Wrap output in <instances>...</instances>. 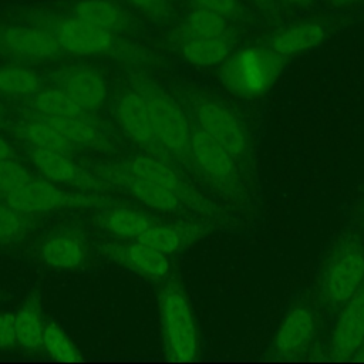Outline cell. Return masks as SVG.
Returning a JSON list of instances; mask_svg holds the SVG:
<instances>
[{
	"label": "cell",
	"mask_w": 364,
	"mask_h": 364,
	"mask_svg": "<svg viewBox=\"0 0 364 364\" xmlns=\"http://www.w3.org/2000/svg\"><path fill=\"white\" fill-rule=\"evenodd\" d=\"M0 50L28 61H46L64 53L47 28L9 26L0 30Z\"/></svg>",
	"instance_id": "cell-18"
},
{
	"label": "cell",
	"mask_w": 364,
	"mask_h": 364,
	"mask_svg": "<svg viewBox=\"0 0 364 364\" xmlns=\"http://www.w3.org/2000/svg\"><path fill=\"white\" fill-rule=\"evenodd\" d=\"M333 4H337V6H347V4H351V3H357L358 0H330Z\"/></svg>",
	"instance_id": "cell-38"
},
{
	"label": "cell",
	"mask_w": 364,
	"mask_h": 364,
	"mask_svg": "<svg viewBox=\"0 0 364 364\" xmlns=\"http://www.w3.org/2000/svg\"><path fill=\"white\" fill-rule=\"evenodd\" d=\"M280 1L287 3V4H293V6H303V4H307L311 0H280Z\"/></svg>",
	"instance_id": "cell-37"
},
{
	"label": "cell",
	"mask_w": 364,
	"mask_h": 364,
	"mask_svg": "<svg viewBox=\"0 0 364 364\" xmlns=\"http://www.w3.org/2000/svg\"><path fill=\"white\" fill-rule=\"evenodd\" d=\"M27 107L31 114L41 117H70V118H84L97 121L94 114L82 109L74 100H71L58 87L41 88L36 94L27 97Z\"/></svg>",
	"instance_id": "cell-25"
},
{
	"label": "cell",
	"mask_w": 364,
	"mask_h": 364,
	"mask_svg": "<svg viewBox=\"0 0 364 364\" xmlns=\"http://www.w3.org/2000/svg\"><path fill=\"white\" fill-rule=\"evenodd\" d=\"M114 117L128 141H131L142 152L171 164L155 135L148 105L136 90L129 87L117 97L114 102Z\"/></svg>",
	"instance_id": "cell-11"
},
{
	"label": "cell",
	"mask_w": 364,
	"mask_h": 364,
	"mask_svg": "<svg viewBox=\"0 0 364 364\" xmlns=\"http://www.w3.org/2000/svg\"><path fill=\"white\" fill-rule=\"evenodd\" d=\"M13 316L17 346L26 351H38L43 346L46 327L38 299L34 296L27 299Z\"/></svg>",
	"instance_id": "cell-26"
},
{
	"label": "cell",
	"mask_w": 364,
	"mask_h": 364,
	"mask_svg": "<svg viewBox=\"0 0 364 364\" xmlns=\"http://www.w3.org/2000/svg\"><path fill=\"white\" fill-rule=\"evenodd\" d=\"M53 84L90 114L97 112L108 95L105 77L92 67H68L60 70L53 75Z\"/></svg>",
	"instance_id": "cell-17"
},
{
	"label": "cell",
	"mask_w": 364,
	"mask_h": 364,
	"mask_svg": "<svg viewBox=\"0 0 364 364\" xmlns=\"http://www.w3.org/2000/svg\"><path fill=\"white\" fill-rule=\"evenodd\" d=\"M1 159H18V154L11 142L0 135V161Z\"/></svg>",
	"instance_id": "cell-36"
},
{
	"label": "cell",
	"mask_w": 364,
	"mask_h": 364,
	"mask_svg": "<svg viewBox=\"0 0 364 364\" xmlns=\"http://www.w3.org/2000/svg\"><path fill=\"white\" fill-rule=\"evenodd\" d=\"M34 115V114H31ZM63 132L73 144L102 152H115L117 144L98 121L70 117H41L34 115Z\"/></svg>",
	"instance_id": "cell-20"
},
{
	"label": "cell",
	"mask_w": 364,
	"mask_h": 364,
	"mask_svg": "<svg viewBox=\"0 0 364 364\" xmlns=\"http://www.w3.org/2000/svg\"><path fill=\"white\" fill-rule=\"evenodd\" d=\"M47 30L57 38L61 50L73 55H112L135 64L144 63L148 58L144 50L134 44L119 41L115 33L90 24L74 16L57 21Z\"/></svg>",
	"instance_id": "cell-8"
},
{
	"label": "cell",
	"mask_w": 364,
	"mask_h": 364,
	"mask_svg": "<svg viewBox=\"0 0 364 364\" xmlns=\"http://www.w3.org/2000/svg\"><path fill=\"white\" fill-rule=\"evenodd\" d=\"M73 14L112 33L125 31L129 26L128 14L111 0H78L73 7Z\"/></svg>",
	"instance_id": "cell-27"
},
{
	"label": "cell",
	"mask_w": 364,
	"mask_h": 364,
	"mask_svg": "<svg viewBox=\"0 0 364 364\" xmlns=\"http://www.w3.org/2000/svg\"><path fill=\"white\" fill-rule=\"evenodd\" d=\"M191 164L195 181L208 186L228 205L246 209L252 203V179L237 161L192 122Z\"/></svg>",
	"instance_id": "cell-3"
},
{
	"label": "cell",
	"mask_w": 364,
	"mask_h": 364,
	"mask_svg": "<svg viewBox=\"0 0 364 364\" xmlns=\"http://www.w3.org/2000/svg\"><path fill=\"white\" fill-rule=\"evenodd\" d=\"M17 346L13 313H0V350Z\"/></svg>",
	"instance_id": "cell-35"
},
{
	"label": "cell",
	"mask_w": 364,
	"mask_h": 364,
	"mask_svg": "<svg viewBox=\"0 0 364 364\" xmlns=\"http://www.w3.org/2000/svg\"><path fill=\"white\" fill-rule=\"evenodd\" d=\"M119 164L139 176L149 179L172 192L191 209L196 218L216 220L228 218L226 209L219 202L203 193L192 182V179L171 164L142 151L121 159Z\"/></svg>",
	"instance_id": "cell-7"
},
{
	"label": "cell",
	"mask_w": 364,
	"mask_h": 364,
	"mask_svg": "<svg viewBox=\"0 0 364 364\" xmlns=\"http://www.w3.org/2000/svg\"><path fill=\"white\" fill-rule=\"evenodd\" d=\"M193 4L215 11L228 20L239 17L242 10L239 0H193Z\"/></svg>",
	"instance_id": "cell-33"
},
{
	"label": "cell",
	"mask_w": 364,
	"mask_h": 364,
	"mask_svg": "<svg viewBox=\"0 0 364 364\" xmlns=\"http://www.w3.org/2000/svg\"><path fill=\"white\" fill-rule=\"evenodd\" d=\"M286 63L287 57L267 44L245 46L233 50L220 64L219 82L235 97L257 98L276 84Z\"/></svg>",
	"instance_id": "cell-5"
},
{
	"label": "cell",
	"mask_w": 364,
	"mask_h": 364,
	"mask_svg": "<svg viewBox=\"0 0 364 364\" xmlns=\"http://www.w3.org/2000/svg\"><path fill=\"white\" fill-rule=\"evenodd\" d=\"M327 34L323 23L316 20H304L290 24L269 37L266 44L276 53L290 57L320 46Z\"/></svg>",
	"instance_id": "cell-21"
},
{
	"label": "cell",
	"mask_w": 364,
	"mask_h": 364,
	"mask_svg": "<svg viewBox=\"0 0 364 364\" xmlns=\"http://www.w3.org/2000/svg\"><path fill=\"white\" fill-rule=\"evenodd\" d=\"M98 252L109 262L151 280L164 282L171 274L166 255L138 239H119L98 245Z\"/></svg>",
	"instance_id": "cell-14"
},
{
	"label": "cell",
	"mask_w": 364,
	"mask_h": 364,
	"mask_svg": "<svg viewBox=\"0 0 364 364\" xmlns=\"http://www.w3.org/2000/svg\"><path fill=\"white\" fill-rule=\"evenodd\" d=\"M31 172L18 162V159H1L0 161V196L6 195L28 179H31Z\"/></svg>",
	"instance_id": "cell-32"
},
{
	"label": "cell",
	"mask_w": 364,
	"mask_h": 364,
	"mask_svg": "<svg viewBox=\"0 0 364 364\" xmlns=\"http://www.w3.org/2000/svg\"><path fill=\"white\" fill-rule=\"evenodd\" d=\"M364 344V282L357 291L337 310L327 355L330 360H353Z\"/></svg>",
	"instance_id": "cell-15"
},
{
	"label": "cell",
	"mask_w": 364,
	"mask_h": 364,
	"mask_svg": "<svg viewBox=\"0 0 364 364\" xmlns=\"http://www.w3.org/2000/svg\"><path fill=\"white\" fill-rule=\"evenodd\" d=\"M13 132L27 142L30 146L60 152L65 155H74L77 152V145L73 144L63 132H60L51 124L31 115L30 119L17 124L13 128Z\"/></svg>",
	"instance_id": "cell-24"
},
{
	"label": "cell",
	"mask_w": 364,
	"mask_h": 364,
	"mask_svg": "<svg viewBox=\"0 0 364 364\" xmlns=\"http://www.w3.org/2000/svg\"><path fill=\"white\" fill-rule=\"evenodd\" d=\"M129 87L144 97L158 142L171 164L189 179H195L191 164L192 121L179 98L141 74L129 77Z\"/></svg>",
	"instance_id": "cell-2"
},
{
	"label": "cell",
	"mask_w": 364,
	"mask_h": 364,
	"mask_svg": "<svg viewBox=\"0 0 364 364\" xmlns=\"http://www.w3.org/2000/svg\"><path fill=\"white\" fill-rule=\"evenodd\" d=\"M46 353L61 363H78L82 354L67 333L53 321H47L43 334V346Z\"/></svg>",
	"instance_id": "cell-30"
},
{
	"label": "cell",
	"mask_w": 364,
	"mask_h": 364,
	"mask_svg": "<svg viewBox=\"0 0 364 364\" xmlns=\"http://www.w3.org/2000/svg\"><path fill=\"white\" fill-rule=\"evenodd\" d=\"M176 97L193 125L222 145L252 179L255 145L243 117L222 98L199 88H182Z\"/></svg>",
	"instance_id": "cell-1"
},
{
	"label": "cell",
	"mask_w": 364,
	"mask_h": 364,
	"mask_svg": "<svg viewBox=\"0 0 364 364\" xmlns=\"http://www.w3.org/2000/svg\"><path fill=\"white\" fill-rule=\"evenodd\" d=\"M220 226V220L202 218H179L172 222L158 220L138 240L169 256L189 249Z\"/></svg>",
	"instance_id": "cell-12"
},
{
	"label": "cell",
	"mask_w": 364,
	"mask_h": 364,
	"mask_svg": "<svg viewBox=\"0 0 364 364\" xmlns=\"http://www.w3.org/2000/svg\"><path fill=\"white\" fill-rule=\"evenodd\" d=\"M158 314L166 358L178 363L196 360L200 351L199 328L188 294L178 279L164 280L158 293Z\"/></svg>",
	"instance_id": "cell-4"
},
{
	"label": "cell",
	"mask_w": 364,
	"mask_h": 364,
	"mask_svg": "<svg viewBox=\"0 0 364 364\" xmlns=\"http://www.w3.org/2000/svg\"><path fill=\"white\" fill-rule=\"evenodd\" d=\"M364 282V242L347 233L330 250L318 280V301L336 313Z\"/></svg>",
	"instance_id": "cell-6"
},
{
	"label": "cell",
	"mask_w": 364,
	"mask_h": 364,
	"mask_svg": "<svg viewBox=\"0 0 364 364\" xmlns=\"http://www.w3.org/2000/svg\"><path fill=\"white\" fill-rule=\"evenodd\" d=\"M1 200L24 215L60 209H101L114 203V199L102 192L67 191L55 182L34 176L17 189L1 195Z\"/></svg>",
	"instance_id": "cell-9"
},
{
	"label": "cell",
	"mask_w": 364,
	"mask_h": 364,
	"mask_svg": "<svg viewBox=\"0 0 364 364\" xmlns=\"http://www.w3.org/2000/svg\"><path fill=\"white\" fill-rule=\"evenodd\" d=\"M33 220L6 202H0V245H13L20 242L33 228Z\"/></svg>",
	"instance_id": "cell-31"
},
{
	"label": "cell",
	"mask_w": 364,
	"mask_h": 364,
	"mask_svg": "<svg viewBox=\"0 0 364 364\" xmlns=\"http://www.w3.org/2000/svg\"><path fill=\"white\" fill-rule=\"evenodd\" d=\"M229 20L215 11L195 6L191 9L182 23L178 40L189 37H216L229 34Z\"/></svg>",
	"instance_id": "cell-28"
},
{
	"label": "cell",
	"mask_w": 364,
	"mask_h": 364,
	"mask_svg": "<svg viewBox=\"0 0 364 364\" xmlns=\"http://www.w3.org/2000/svg\"><path fill=\"white\" fill-rule=\"evenodd\" d=\"M100 210L101 213L97 218L100 226L118 239H138L149 226L159 220L131 206L111 203Z\"/></svg>",
	"instance_id": "cell-22"
},
{
	"label": "cell",
	"mask_w": 364,
	"mask_h": 364,
	"mask_svg": "<svg viewBox=\"0 0 364 364\" xmlns=\"http://www.w3.org/2000/svg\"><path fill=\"white\" fill-rule=\"evenodd\" d=\"M353 360H360V361H364V344L360 347V350L357 351V354L354 355Z\"/></svg>",
	"instance_id": "cell-39"
},
{
	"label": "cell",
	"mask_w": 364,
	"mask_h": 364,
	"mask_svg": "<svg viewBox=\"0 0 364 364\" xmlns=\"http://www.w3.org/2000/svg\"><path fill=\"white\" fill-rule=\"evenodd\" d=\"M94 173L100 176L108 186H115L124 191L149 210L179 218H196L191 209L172 192L127 169L119 162L97 165L94 168Z\"/></svg>",
	"instance_id": "cell-10"
},
{
	"label": "cell",
	"mask_w": 364,
	"mask_h": 364,
	"mask_svg": "<svg viewBox=\"0 0 364 364\" xmlns=\"http://www.w3.org/2000/svg\"><path fill=\"white\" fill-rule=\"evenodd\" d=\"M43 88L37 71L20 64L0 65V94L7 97H30Z\"/></svg>",
	"instance_id": "cell-29"
},
{
	"label": "cell",
	"mask_w": 364,
	"mask_h": 364,
	"mask_svg": "<svg viewBox=\"0 0 364 364\" xmlns=\"http://www.w3.org/2000/svg\"><path fill=\"white\" fill-rule=\"evenodd\" d=\"M317 331L316 311L306 300L287 309L274 333L270 353L277 358H296L309 351Z\"/></svg>",
	"instance_id": "cell-13"
},
{
	"label": "cell",
	"mask_w": 364,
	"mask_h": 364,
	"mask_svg": "<svg viewBox=\"0 0 364 364\" xmlns=\"http://www.w3.org/2000/svg\"><path fill=\"white\" fill-rule=\"evenodd\" d=\"M257 1H262V0H257Z\"/></svg>",
	"instance_id": "cell-40"
},
{
	"label": "cell",
	"mask_w": 364,
	"mask_h": 364,
	"mask_svg": "<svg viewBox=\"0 0 364 364\" xmlns=\"http://www.w3.org/2000/svg\"><path fill=\"white\" fill-rule=\"evenodd\" d=\"M135 9L155 20H164L169 14L168 0H128Z\"/></svg>",
	"instance_id": "cell-34"
},
{
	"label": "cell",
	"mask_w": 364,
	"mask_h": 364,
	"mask_svg": "<svg viewBox=\"0 0 364 364\" xmlns=\"http://www.w3.org/2000/svg\"><path fill=\"white\" fill-rule=\"evenodd\" d=\"M85 237L73 229H61L48 235L40 246L41 260L54 269L73 270L87 259Z\"/></svg>",
	"instance_id": "cell-19"
},
{
	"label": "cell",
	"mask_w": 364,
	"mask_h": 364,
	"mask_svg": "<svg viewBox=\"0 0 364 364\" xmlns=\"http://www.w3.org/2000/svg\"><path fill=\"white\" fill-rule=\"evenodd\" d=\"M28 158L46 179L58 185L88 192H102L109 188L100 176L82 168L70 155L30 146Z\"/></svg>",
	"instance_id": "cell-16"
},
{
	"label": "cell",
	"mask_w": 364,
	"mask_h": 364,
	"mask_svg": "<svg viewBox=\"0 0 364 364\" xmlns=\"http://www.w3.org/2000/svg\"><path fill=\"white\" fill-rule=\"evenodd\" d=\"M233 34L216 37H189L178 41V48L185 61L196 67L220 65L233 51Z\"/></svg>",
	"instance_id": "cell-23"
}]
</instances>
